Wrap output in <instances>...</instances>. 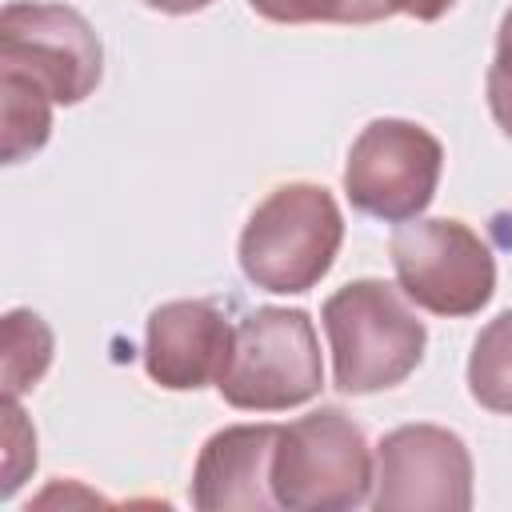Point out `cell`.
<instances>
[{
	"mask_svg": "<svg viewBox=\"0 0 512 512\" xmlns=\"http://www.w3.org/2000/svg\"><path fill=\"white\" fill-rule=\"evenodd\" d=\"M4 496H12L24 472L36 468V432L20 412L16 396H4Z\"/></svg>",
	"mask_w": 512,
	"mask_h": 512,
	"instance_id": "obj_15",
	"label": "cell"
},
{
	"mask_svg": "<svg viewBox=\"0 0 512 512\" xmlns=\"http://www.w3.org/2000/svg\"><path fill=\"white\" fill-rule=\"evenodd\" d=\"M4 396H24L52 364V328L28 308L4 316Z\"/></svg>",
	"mask_w": 512,
	"mask_h": 512,
	"instance_id": "obj_13",
	"label": "cell"
},
{
	"mask_svg": "<svg viewBox=\"0 0 512 512\" xmlns=\"http://www.w3.org/2000/svg\"><path fill=\"white\" fill-rule=\"evenodd\" d=\"M52 96L20 72L0 68V156L4 164H20L40 152L52 136Z\"/></svg>",
	"mask_w": 512,
	"mask_h": 512,
	"instance_id": "obj_11",
	"label": "cell"
},
{
	"mask_svg": "<svg viewBox=\"0 0 512 512\" xmlns=\"http://www.w3.org/2000/svg\"><path fill=\"white\" fill-rule=\"evenodd\" d=\"M220 396L244 412H284L324 388L320 340L300 308H256L236 324L232 356L216 380Z\"/></svg>",
	"mask_w": 512,
	"mask_h": 512,
	"instance_id": "obj_4",
	"label": "cell"
},
{
	"mask_svg": "<svg viewBox=\"0 0 512 512\" xmlns=\"http://www.w3.org/2000/svg\"><path fill=\"white\" fill-rule=\"evenodd\" d=\"M444 172V144L396 116H380L348 148L344 164V192L352 208L384 220V224H404L420 216L440 184Z\"/></svg>",
	"mask_w": 512,
	"mask_h": 512,
	"instance_id": "obj_6",
	"label": "cell"
},
{
	"mask_svg": "<svg viewBox=\"0 0 512 512\" xmlns=\"http://www.w3.org/2000/svg\"><path fill=\"white\" fill-rule=\"evenodd\" d=\"M148 8H156V12H168V16H188V12H200V8H208L212 0H144Z\"/></svg>",
	"mask_w": 512,
	"mask_h": 512,
	"instance_id": "obj_18",
	"label": "cell"
},
{
	"mask_svg": "<svg viewBox=\"0 0 512 512\" xmlns=\"http://www.w3.org/2000/svg\"><path fill=\"white\" fill-rule=\"evenodd\" d=\"M488 108L504 136H512V8L500 20L496 32V56L488 68Z\"/></svg>",
	"mask_w": 512,
	"mask_h": 512,
	"instance_id": "obj_16",
	"label": "cell"
},
{
	"mask_svg": "<svg viewBox=\"0 0 512 512\" xmlns=\"http://www.w3.org/2000/svg\"><path fill=\"white\" fill-rule=\"evenodd\" d=\"M236 324L216 300H168L144 328V372L168 392L216 384L228 368Z\"/></svg>",
	"mask_w": 512,
	"mask_h": 512,
	"instance_id": "obj_9",
	"label": "cell"
},
{
	"mask_svg": "<svg viewBox=\"0 0 512 512\" xmlns=\"http://www.w3.org/2000/svg\"><path fill=\"white\" fill-rule=\"evenodd\" d=\"M392 12H404L412 20H440L456 0H388Z\"/></svg>",
	"mask_w": 512,
	"mask_h": 512,
	"instance_id": "obj_17",
	"label": "cell"
},
{
	"mask_svg": "<svg viewBox=\"0 0 512 512\" xmlns=\"http://www.w3.org/2000/svg\"><path fill=\"white\" fill-rule=\"evenodd\" d=\"M376 452L364 428L340 408H316L292 424H280L272 492L292 512H348L372 500Z\"/></svg>",
	"mask_w": 512,
	"mask_h": 512,
	"instance_id": "obj_3",
	"label": "cell"
},
{
	"mask_svg": "<svg viewBox=\"0 0 512 512\" xmlns=\"http://www.w3.org/2000/svg\"><path fill=\"white\" fill-rule=\"evenodd\" d=\"M0 68L28 76L56 104H80L104 76V48L76 8L12 0L0 12Z\"/></svg>",
	"mask_w": 512,
	"mask_h": 512,
	"instance_id": "obj_7",
	"label": "cell"
},
{
	"mask_svg": "<svg viewBox=\"0 0 512 512\" xmlns=\"http://www.w3.org/2000/svg\"><path fill=\"white\" fill-rule=\"evenodd\" d=\"M376 512H468L472 452L440 424H400L376 444Z\"/></svg>",
	"mask_w": 512,
	"mask_h": 512,
	"instance_id": "obj_8",
	"label": "cell"
},
{
	"mask_svg": "<svg viewBox=\"0 0 512 512\" xmlns=\"http://www.w3.org/2000/svg\"><path fill=\"white\" fill-rule=\"evenodd\" d=\"M400 292L436 316H472L496 292L492 248L448 216H412L388 240Z\"/></svg>",
	"mask_w": 512,
	"mask_h": 512,
	"instance_id": "obj_5",
	"label": "cell"
},
{
	"mask_svg": "<svg viewBox=\"0 0 512 512\" xmlns=\"http://www.w3.org/2000/svg\"><path fill=\"white\" fill-rule=\"evenodd\" d=\"M280 424H228L212 432L192 468V504L200 512H268Z\"/></svg>",
	"mask_w": 512,
	"mask_h": 512,
	"instance_id": "obj_10",
	"label": "cell"
},
{
	"mask_svg": "<svg viewBox=\"0 0 512 512\" xmlns=\"http://www.w3.org/2000/svg\"><path fill=\"white\" fill-rule=\"evenodd\" d=\"M468 392L480 408L512 416V308L480 328L468 356Z\"/></svg>",
	"mask_w": 512,
	"mask_h": 512,
	"instance_id": "obj_12",
	"label": "cell"
},
{
	"mask_svg": "<svg viewBox=\"0 0 512 512\" xmlns=\"http://www.w3.org/2000/svg\"><path fill=\"white\" fill-rule=\"evenodd\" d=\"M272 24H376L396 16L388 0H248Z\"/></svg>",
	"mask_w": 512,
	"mask_h": 512,
	"instance_id": "obj_14",
	"label": "cell"
},
{
	"mask_svg": "<svg viewBox=\"0 0 512 512\" xmlns=\"http://www.w3.org/2000/svg\"><path fill=\"white\" fill-rule=\"evenodd\" d=\"M332 380L348 396H368L404 384L424 360L428 328L412 312L408 296L384 280H352L336 288L320 308Z\"/></svg>",
	"mask_w": 512,
	"mask_h": 512,
	"instance_id": "obj_1",
	"label": "cell"
},
{
	"mask_svg": "<svg viewBox=\"0 0 512 512\" xmlns=\"http://www.w3.org/2000/svg\"><path fill=\"white\" fill-rule=\"evenodd\" d=\"M344 244L340 204L324 184L292 180L272 188L240 232V268L264 292H308L316 288Z\"/></svg>",
	"mask_w": 512,
	"mask_h": 512,
	"instance_id": "obj_2",
	"label": "cell"
}]
</instances>
